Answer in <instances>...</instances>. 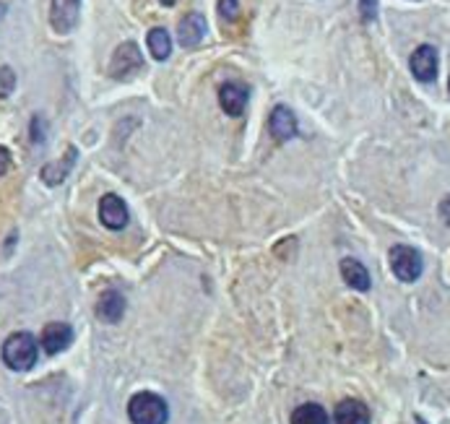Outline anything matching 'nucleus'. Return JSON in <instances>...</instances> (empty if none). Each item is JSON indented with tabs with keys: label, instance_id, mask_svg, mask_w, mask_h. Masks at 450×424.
<instances>
[{
	"label": "nucleus",
	"instance_id": "obj_3",
	"mask_svg": "<svg viewBox=\"0 0 450 424\" xmlns=\"http://www.w3.org/2000/svg\"><path fill=\"white\" fill-rule=\"evenodd\" d=\"M390 271L396 276L398 281H406V284H412L422 276L424 271V263H422V255L419 250H414L409 245H396V248H390Z\"/></svg>",
	"mask_w": 450,
	"mask_h": 424
},
{
	"label": "nucleus",
	"instance_id": "obj_4",
	"mask_svg": "<svg viewBox=\"0 0 450 424\" xmlns=\"http://www.w3.org/2000/svg\"><path fill=\"white\" fill-rule=\"evenodd\" d=\"M144 70V55L138 50L136 42H122L117 50L112 53V60H109V76L117 78V81H128L136 73Z\"/></svg>",
	"mask_w": 450,
	"mask_h": 424
},
{
	"label": "nucleus",
	"instance_id": "obj_16",
	"mask_svg": "<svg viewBox=\"0 0 450 424\" xmlns=\"http://www.w3.org/2000/svg\"><path fill=\"white\" fill-rule=\"evenodd\" d=\"M291 424H331V417L321 403H302L291 411Z\"/></svg>",
	"mask_w": 450,
	"mask_h": 424
},
{
	"label": "nucleus",
	"instance_id": "obj_24",
	"mask_svg": "<svg viewBox=\"0 0 450 424\" xmlns=\"http://www.w3.org/2000/svg\"><path fill=\"white\" fill-rule=\"evenodd\" d=\"M6 11H8L6 3H0V21H3V16H6Z\"/></svg>",
	"mask_w": 450,
	"mask_h": 424
},
{
	"label": "nucleus",
	"instance_id": "obj_7",
	"mask_svg": "<svg viewBox=\"0 0 450 424\" xmlns=\"http://www.w3.org/2000/svg\"><path fill=\"white\" fill-rule=\"evenodd\" d=\"M409 65H412V73L417 81H422V84L435 81L437 78V50L432 45H419L417 50H414Z\"/></svg>",
	"mask_w": 450,
	"mask_h": 424
},
{
	"label": "nucleus",
	"instance_id": "obj_9",
	"mask_svg": "<svg viewBox=\"0 0 450 424\" xmlns=\"http://www.w3.org/2000/svg\"><path fill=\"white\" fill-rule=\"evenodd\" d=\"M268 130L276 141H289V138L297 136V117L291 112L289 107L276 105L271 117H268Z\"/></svg>",
	"mask_w": 450,
	"mask_h": 424
},
{
	"label": "nucleus",
	"instance_id": "obj_20",
	"mask_svg": "<svg viewBox=\"0 0 450 424\" xmlns=\"http://www.w3.org/2000/svg\"><path fill=\"white\" fill-rule=\"evenodd\" d=\"M216 6H219V16H222V21L235 23L237 18H240V0H219Z\"/></svg>",
	"mask_w": 450,
	"mask_h": 424
},
{
	"label": "nucleus",
	"instance_id": "obj_13",
	"mask_svg": "<svg viewBox=\"0 0 450 424\" xmlns=\"http://www.w3.org/2000/svg\"><path fill=\"white\" fill-rule=\"evenodd\" d=\"M122 315H125V297L120 292H105L97 302V318L105 320V323H120Z\"/></svg>",
	"mask_w": 450,
	"mask_h": 424
},
{
	"label": "nucleus",
	"instance_id": "obj_5",
	"mask_svg": "<svg viewBox=\"0 0 450 424\" xmlns=\"http://www.w3.org/2000/svg\"><path fill=\"white\" fill-rule=\"evenodd\" d=\"M81 18V0H53L50 3V23L58 34H70Z\"/></svg>",
	"mask_w": 450,
	"mask_h": 424
},
{
	"label": "nucleus",
	"instance_id": "obj_19",
	"mask_svg": "<svg viewBox=\"0 0 450 424\" xmlns=\"http://www.w3.org/2000/svg\"><path fill=\"white\" fill-rule=\"evenodd\" d=\"M16 89V73L8 65H0V99L11 97Z\"/></svg>",
	"mask_w": 450,
	"mask_h": 424
},
{
	"label": "nucleus",
	"instance_id": "obj_17",
	"mask_svg": "<svg viewBox=\"0 0 450 424\" xmlns=\"http://www.w3.org/2000/svg\"><path fill=\"white\" fill-rule=\"evenodd\" d=\"M146 45H149V50H151V55L156 60H167L169 55H172V37H169V31L161 29V26H154V29L149 31Z\"/></svg>",
	"mask_w": 450,
	"mask_h": 424
},
{
	"label": "nucleus",
	"instance_id": "obj_25",
	"mask_svg": "<svg viewBox=\"0 0 450 424\" xmlns=\"http://www.w3.org/2000/svg\"><path fill=\"white\" fill-rule=\"evenodd\" d=\"M159 3H161V6H175L177 0H159Z\"/></svg>",
	"mask_w": 450,
	"mask_h": 424
},
{
	"label": "nucleus",
	"instance_id": "obj_12",
	"mask_svg": "<svg viewBox=\"0 0 450 424\" xmlns=\"http://www.w3.org/2000/svg\"><path fill=\"white\" fill-rule=\"evenodd\" d=\"M76 157H78V149H76V146H68L65 157H63L60 161H47L45 167H42V172H39V177H42V180H45V185H50V188L60 185V182L70 174L73 164H76Z\"/></svg>",
	"mask_w": 450,
	"mask_h": 424
},
{
	"label": "nucleus",
	"instance_id": "obj_14",
	"mask_svg": "<svg viewBox=\"0 0 450 424\" xmlns=\"http://www.w3.org/2000/svg\"><path fill=\"white\" fill-rule=\"evenodd\" d=\"M336 424H370V409L357 398H346L333 411Z\"/></svg>",
	"mask_w": 450,
	"mask_h": 424
},
{
	"label": "nucleus",
	"instance_id": "obj_22",
	"mask_svg": "<svg viewBox=\"0 0 450 424\" xmlns=\"http://www.w3.org/2000/svg\"><path fill=\"white\" fill-rule=\"evenodd\" d=\"M11 167H14V157H11L6 146H0V177L11 172Z\"/></svg>",
	"mask_w": 450,
	"mask_h": 424
},
{
	"label": "nucleus",
	"instance_id": "obj_23",
	"mask_svg": "<svg viewBox=\"0 0 450 424\" xmlns=\"http://www.w3.org/2000/svg\"><path fill=\"white\" fill-rule=\"evenodd\" d=\"M440 216H443L445 224H450V196H445L440 201Z\"/></svg>",
	"mask_w": 450,
	"mask_h": 424
},
{
	"label": "nucleus",
	"instance_id": "obj_2",
	"mask_svg": "<svg viewBox=\"0 0 450 424\" xmlns=\"http://www.w3.org/2000/svg\"><path fill=\"white\" fill-rule=\"evenodd\" d=\"M128 417L133 424H167V401L151 391H141L128 401Z\"/></svg>",
	"mask_w": 450,
	"mask_h": 424
},
{
	"label": "nucleus",
	"instance_id": "obj_6",
	"mask_svg": "<svg viewBox=\"0 0 450 424\" xmlns=\"http://www.w3.org/2000/svg\"><path fill=\"white\" fill-rule=\"evenodd\" d=\"M100 221L107 229H112V232H120V229L128 227L130 213H128V206H125V201H122L120 196H114V193L102 196V201H100Z\"/></svg>",
	"mask_w": 450,
	"mask_h": 424
},
{
	"label": "nucleus",
	"instance_id": "obj_15",
	"mask_svg": "<svg viewBox=\"0 0 450 424\" xmlns=\"http://www.w3.org/2000/svg\"><path fill=\"white\" fill-rule=\"evenodd\" d=\"M341 276H343V281H346L351 289H357V292H367L370 284H373L367 268L359 263V260H354V258H343L341 260Z\"/></svg>",
	"mask_w": 450,
	"mask_h": 424
},
{
	"label": "nucleus",
	"instance_id": "obj_10",
	"mask_svg": "<svg viewBox=\"0 0 450 424\" xmlns=\"http://www.w3.org/2000/svg\"><path fill=\"white\" fill-rule=\"evenodd\" d=\"M73 344V328L68 323H50L42 331V349L47 354H60Z\"/></svg>",
	"mask_w": 450,
	"mask_h": 424
},
{
	"label": "nucleus",
	"instance_id": "obj_8",
	"mask_svg": "<svg viewBox=\"0 0 450 424\" xmlns=\"http://www.w3.org/2000/svg\"><path fill=\"white\" fill-rule=\"evenodd\" d=\"M206 16L203 14H185V18H180V23H177V42L183 47H198L200 42H203V37H206Z\"/></svg>",
	"mask_w": 450,
	"mask_h": 424
},
{
	"label": "nucleus",
	"instance_id": "obj_1",
	"mask_svg": "<svg viewBox=\"0 0 450 424\" xmlns=\"http://www.w3.org/2000/svg\"><path fill=\"white\" fill-rule=\"evenodd\" d=\"M39 346L37 339L26 331H18V334H11L3 344V362L6 367H11L14 372H26L37 364Z\"/></svg>",
	"mask_w": 450,
	"mask_h": 424
},
{
	"label": "nucleus",
	"instance_id": "obj_26",
	"mask_svg": "<svg viewBox=\"0 0 450 424\" xmlns=\"http://www.w3.org/2000/svg\"><path fill=\"white\" fill-rule=\"evenodd\" d=\"M448 86H450V84H448Z\"/></svg>",
	"mask_w": 450,
	"mask_h": 424
},
{
	"label": "nucleus",
	"instance_id": "obj_18",
	"mask_svg": "<svg viewBox=\"0 0 450 424\" xmlns=\"http://www.w3.org/2000/svg\"><path fill=\"white\" fill-rule=\"evenodd\" d=\"M47 133H50V122H47V117H42V115H34L29 122V138L34 146H42L47 141Z\"/></svg>",
	"mask_w": 450,
	"mask_h": 424
},
{
	"label": "nucleus",
	"instance_id": "obj_11",
	"mask_svg": "<svg viewBox=\"0 0 450 424\" xmlns=\"http://www.w3.org/2000/svg\"><path fill=\"white\" fill-rule=\"evenodd\" d=\"M219 105L222 110L229 115V117H240L245 112V107H247V89L242 84H237V81H229L219 89Z\"/></svg>",
	"mask_w": 450,
	"mask_h": 424
},
{
	"label": "nucleus",
	"instance_id": "obj_21",
	"mask_svg": "<svg viewBox=\"0 0 450 424\" xmlns=\"http://www.w3.org/2000/svg\"><path fill=\"white\" fill-rule=\"evenodd\" d=\"M359 8H362V18L365 21H375L377 18V0H359Z\"/></svg>",
	"mask_w": 450,
	"mask_h": 424
}]
</instances>
